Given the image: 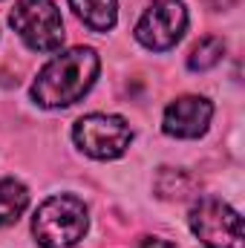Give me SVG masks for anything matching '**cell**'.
Masks as SVG:
<instances>
[{"label": "cell", "instance_id": "30bf717a", "mask_svg": "<svg viewBox=\"0 0 245 248\" xmlns=\"http://www.w3.org/2000/svg\"><path fill=\"white\" fill-rule=\"evenodd\" d=\"M222 55H225V41L222 38H214V35L199 38L193 44L190 55H187V69L205 72V69H211V66H216V63L222 61Z\"/></svg>", "mask_w": 245, "mask_h": 248}, {"label": "cell", "instance_id": "8992f818", "mask_svg": "<svg viewBox=\"0 0 245 248\" xmlns=\"http://www.w3.org/2000/svg\"><path fill=\"white\" fill-rule=\"evenodd\" d=\"M187 9L182 0H153L136 23V41L153 52H165L182 41Z\"/></svg>", "mask_w": 245, "mask_h": 248}, {"label": "cell", "instance_id": "ba28073f", "mask_svg": "<svg viewBox=\"0 0 245 248\" xmlns=\"http://www.w3.org/2000/svg\"><path fill=\"white\" fill-rule=\"evenodd\" d=\"M69 6L92 32H107L119 20V0H69Z\"/></svg>", "mask_w": 245, "mask_h": 248}, {"label": "cell", "instance_id": "3957f363", "mask_svg": "<svg viewBox=\"0 0 245 248\" xmlns=\"http://www.w3.org/2000/svg\"><path fill=\"white\" fill-rule=\"evenodd\" d=\"M9 23L32 52H55L63 44V17L52 0H17Z\"/></svg>", "mask_w": 245, "mask_h": 248}, {"label": "cell", "instance_id": "5b68a950", "mask_svg": "<svg viewBox=\"0 0 245 248\" xmlns=\"http://www.w3.org/2000/svg\"><path fill=\"white\" fill-rule=\"evenodd\" d=\"M75 144L92 156V159H119L127 153L130 141H133V130L122 116H107V113H92L78 119L75 130H72Z\"/></svg>", "mask_w": 245, "mask_h": 248}, {"label": "cell", "instance_id": "6da1fadb", "mask_svg": "<svg viewBox=\"0 0 245 248\" xmlns=\"http://www.w3.org/2000/svg\"><path fill=\"white\" fill-rule=\"evenodd\" d=\"M98 69H101V61L90 46H75L52 58L38 72L32 84V98L35 104L49 107V110L69 107L90 93V87L98 78Z\"/></svg>", "mask_w": 245, "mask_h": 248}, {"label": "cell", "instance_id": "7c38bea8", "mask_svg": "<svg viewBox=\"0 0 245 248\" xmlns=\"http://www.w3.org/2000/svg\"><path fill=\"white\" fill-rule=\"evenodd\" d=\"M138 248H176L173 243H168V240H162V237H144Z\"/></svg>", "mask_w": 245, "mask_h": 248}, {"label": "cell", "instance_id": "8fae6325", "mask_svg": "<svg viewBox=\"0 0 245 248\" xmlns=\"http://www.w3.org/2000/svg\"><path fill=\"white\" fill-rule=\"evenodd\" d=\"M156 190L162 199H184L193 190V179L184 170H173V168H162V173L156 176Z\"/></svg>", "mask_w": 245, "mask_h": 248}, {"label": "cell", "instance_id": "9c48e42d", "mask_svg": "<svg viewBox=\"0 0 245 248\" xmlns=\"http://www.w3.org/2000/svg\"><path fill=\"white\" fill-rule=\"evenodd\" d=\"M29 205V190L17 179H0V225H15Z\"/></svg>", "mask_w": 245, "mask_h": 248}, {"label": "cell", "instance_id": "277c9868", "mask_svg": "<svg viewBox=\"0 0 245 248\" xmlns=\"http://www.w3.org/2000/svg\"><path fill=\"white\" fill-rule=\"evenodd\" d=\"M190 231L205 248H243V217L219 196H202L190 208Z\"/></svg>", "mask_w": 245, "mask_h": 248}, {"label": "cell", "instance_id": "52a82bcc", "mask_svg": "<svg viewBox=\"0 0 245 248\" xmlns=\"http://www.w3.org/2000/svg\"><path fill=\"white\" fill-rule=\"evenodd\" d=\"M214 119V104L202 95H182L168 104L162 130L173 139H199Z\"/></svg>", "mask_w": 245, "mask_h": 248}, {"label": "cell", "instance_id": "7a4b0ae2", "mask_svg": "<svg viewBox=\"0 0 245 248\" xmlns=\"http://www.w3.org/2000/svg\"><path fill=\"white\" fill-rule=\"evenodd\" d=\"M90 228L87 205L72 193L49 196L32 217V234L41 248H72Z\"/></svg>", "mask_w": 245, "mask_h": 248}]
</instances>
